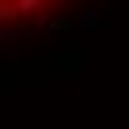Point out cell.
Returning <instances> with one entry per match:
<instances>
[{"mask_svg": "<svg viewBox=\"0 0 129 129\" xmlns=\"http://www.w3.org/2000/svg\"><path fill=\"white\" fill-rule=\"evenodd\" d=\"M67 0H0V34L4 29H21L29 21H42L50 13H58Z\"/></svg>", "mask_w": 129, "mask_h": 129, "instance_id": "obj_1", "label": "cell"}]
</instances>
